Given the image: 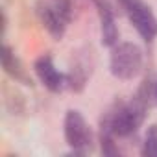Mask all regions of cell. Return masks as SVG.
Segmentation results:
<instances>
[{"mask_svg":"<svg viewBox=\"0 0 157 157\" xmlns=\"http://www.w3.org/2000/svg\"><path fill=\"white\" fill-rule=\"evenodd\" d=\"M98 6V15H100V35H102V43L105 46H115L118 43V28L115 22V13L113 8L109 6L107 0H96Z\"/></svg>","mask_w":157,"mask_h":157,"instance_id":"52a82bcc","label":"cell"},{"mask_svg":"<svg viewBox=\"0 0 157 157\" xmlns=\"http://www.w3.org/2000/svg\"><path fill=\"white\" fill-rule=\"evenodd\" d=\"M142 50L135 43H117L111 50L109 68L118 80H133L142 70Z\"/></svg>","mask_w":157,"mask_h":157,"instance_id":"7a4b0ae2","label":"cell"},{"mask_svg":"<svg viewBox=\"0 0 157 157\" xmlns=\"http://www.w3.org/2000/svg\"><path fill=\"white\" fill-rule=\"evenodd\" d=\"M33 70H35V76L39 78V82H41L50 93H61V91L68 85L67 76L56 68L54 59H52V56H48V54H43L41 57L35 59Z\"/></svg>","mask_w":157,"mask_h":157,"instance_id":"8992f818","label":"cell"},{"mask_svg":"<svg viewBox=\"0 0 157 157\" xmlns=\"http://www.w3.org/2000/svg\"><path fill=\"white\" fill-rule=\"evenodd\" d=\"M37 17L46 32L59 41L70 21V0H43L37 4Z\"/></svg>","mask_w":157,"mask_h":157,"instance_id":"3957f363","label":"cell"},{"mask_svg":"<svg viewBox=\"0 0 157 157\" xmlns=\"http://www.w3.org/2000/svg\"><path fill=\"white\" fill-rule=\"evenodd\" d=\"M142 155H151L157 157V126H150L146 129L144 140H142V148H140Z\"/></svg>","mask_w":157,"mask_h":157,"instance_id":"9c48e42d","label":"cell"},{"mask_svg":"<svg viewBox=\"0 0 157 157\" xmlns=\"http://www.w3.org/2000/svg\"><path fill=\"white\" fill-rule=\"evenodd\" d=\"M63 131H65V140L70 146L72 153L82 155V153H87L91 150L93 131L80 111H76V109L67 111L65 122H63Z\"/></svg>","mask_w":157,"mask_h":157,"instance_id":"5b68a950","label":"cell"},{"mask_svg":"<svg viewBox=\"0 0 157 157\" xmlns=\"http://www.w3.org/2000/svg\"><path fill=\"white\" fill-rule=\"evenodd\" d=\"M150 102L151 100H150V85H148V89L142 87L135 98H131L129 102L117 104L113 109H109L104 115L100 142H102V151L105 155L118 153V148L115 146L117 137H129L142 126Z\"/></svg>","mask_w":157,"mask_h":157,"instance_id":"6da1fadb","label":"cell"},{"mask_svg":"<svg viewBox=\"0 0 157 157\" xmlns=\"http://www.w3.org/2000/svg\"><path fill=\"white\" fill-rule=\"evenodd\" d=\"M150 100H151V104H157V82L153 85H150Z\"/></svg>","mask_w":157,"mask_h":157,"instance_id":"30bf717a","label":"cell"},{"mask_svg":"<svg viewBox=\"0 0 157 157\" xmlns=\"http://www.w3.org/2000/svg\"><path fill=\"white\" fill-rule=\"evenodd\" d=\"M118 4L129 19L131 26L137 30V33L146 43H151L157 37V19L151 8L144 0H118Z\"/></svg>","mask_w":157,"mask_h":157,"instance_id":"277c9868","label":"cell"},{"mask_svg":"<svg viewBox=\"0 0 157 157\" xmlns=\"http://www.w3.org/2000/svg\"><path fill=\"white\" fill-rule=\"evenodd\" d=\"M2 67L6 70V74H10L15 82H21V83H28V76L19 61V57L13 54V50L4 44V50H2Z\"/></svg>","mask_w":157,"mask_h":157,"instance_id":"ba28073f","label":"cell"},{"mask_svg":"<svg viewBox=\"0 0 157 157\" xmlns=\"http://www.w3.org/2000/svg\"><path fill=\"white\" fill-rule=\"evenodd\" d=\"M94 2H96V0H94Z\"/></svg>","mask_w":157,"mask_h":157,"instance_id":"8fae6325","label":"cell"}]
</instances>
